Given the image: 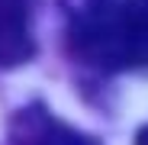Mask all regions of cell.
Returning <instances> with one entry per match:
<instances>
[{
  "mask_svg": "<svg viewBox=\"0 0 148 145\" xmlns=\"http://www.w3.org/2000/svg\"><path fill=\"white\" fill-rule=\"evenodd\" d=\"M68 48L90 68H145L148 0H81L71 7Z\"/></svg>",
  "mask_w": 148,
  "mask_h": 145,
  "instance_id": "cell-1",
  "label": "cell"
},
{
  "mask_svg": "<svg viewBox=\"0 0 148 145\" xmlns=\"http://www.w3.org/2000/svg\"><path fill=\"white\" fill-rule=\"evenodd\" d=\"M132 145H148V126H142L138 132H135V142Z\"/></svg>",
  "mask_w": 148,
  "mask_h": 145,
  "instance_id": "cell-4",
  "label": "cell"
},
{
  "mask_svg": "<svg viewBox=\"0 0 148 145\" xmlns=\"http://www.w3.org/2000/svg\"><path fill=\"white\" fill-rule=\"evenodd\" d=\"M10 145H97V142L55 119L42 103H29L10 119Z\"/></svg>",
  "mask_w": 148,
  "mask_h": 145,
  "instance_id": "cell-2",
  "label": "cell"
},
{
  "mask_svg": "<svg viewBox=\"0 0 148 145\" xmlns=\"http://www.w3.org/2000/svg\"><path fill=\"white\" fill-rule=\"evenodd\" d=\"M32 13L36 0H0V68L26 65L36 55Z\"/></svg>",
  "mask_w": 148,
  "mask_h": 145,
  "instance_id": "cell-3",
  "label": "cell"
}]
</instances>
